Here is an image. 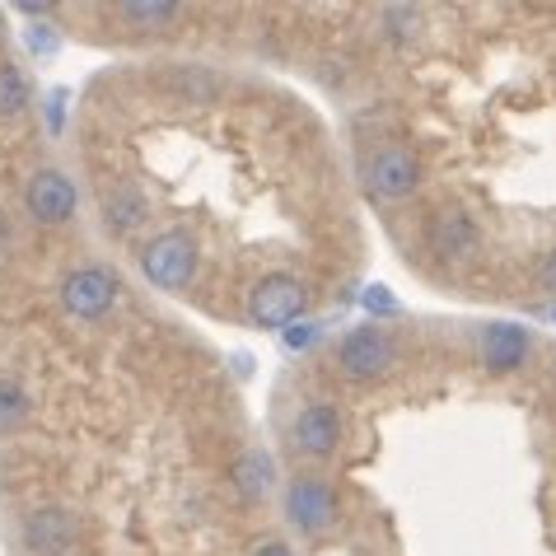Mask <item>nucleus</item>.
Masks as SVG:
<instances>
[{
    "instance_id": "obj_21",
    "label": "nucleus",
    "mask_w": 556,
    "mask_h": 556,
    "mask_svg": "<svg viewBox=\"0 0 556 556\" xmlns=\"http://www.w3.org/2000/svg\"><path fill=\"white\" fill-rule=\"evenodd\" d=\"M538 276H543V286H547V290H556V249L547 253L543 267H538Z\"/></svg>"
},
{
    "instance_id": "obj_2",
    "label": "nucleus",
    "mask_w": 556,
    "mask_h": 556,
    "mask_svg": "<svg viewBox=\"0 0 556 556\" xmlns=\"http://www.w3.org/2000/svg\"><path fill=\"white\" fill-rule=\"evenodd\" d=\"M308 304V290L300 276H286V271H271L262 276V281L249 290V318L257 323V328H290V323H300Z\"/></svg>"
},
{
    "instance_id": "obj_6",
    "label": "nucleus",
    "mask_w": 556,
    "mask_h": 556,
    "mask_svg": "<svg viewBox=\"0 0 556 556\" xmlns=\"http://www.w3.org/2000/svg\"><path fill=\"white\" fill-rule=\"evenodd\" d=\"M75 533H80V523H75L71 509H34V515H24L20 523V538H24V552L34 556H61L75 547Z\"/></svg>"
},
{
    "instance_id": "obj_18",
    "label": "nucleus",
    "mask_w": 556,
    "mask_h": 556,
    "mask_svg": "<svg viewBox=\"0 0 556 556\" xmlns=\"http://www.w3.org/2000/svg\"><path fill=\"white\" fill-rule=\"evenodd\" d=\"M24 42H28V52H42V56H48V52H56V34H52L48 24H34V28H24Z\"/></svg>"
},
{
    "instance_id": "obj_23",
    "label": "nucleus",
    "mask_w": 556,
    "mask_h": 556,
    "mask_svg": "<svg viewBox=\"0 0 556 556\" xmlns=\"http://www.w3.org/2000/svg\"><path fill=\"white\" fill-rule=\"evenodd\" d=\"M552 318H556V308H552Z\"/></svg>"
},
{
    "instance_id": "obj_17",
    "label": "nucleus",
    "mask_w": 556,
    "mask_h": 556,
    "mask_svg": "<svg viewBox=\"0 0 556 556\" xmlns=\"http://www.w3.org/2000/svg\"><path fill=\"white\" fill-rule=\"evenodd\" d=\"M318 323H290V328H286V346L290 351H308V346H314L318 342Z\"/></svg>"
},
{
    "instance_id": "obj_19",
    "label": "nucleus",
    "mask_w": 556,
    "mask_h": 556,
    "mask_svg": "<svg viewBox=\"0 0 556 556\" xmlns=\"http://www.w3.org/2000/svg\"><path fill=\"white\" fill-rule=\"evenodd\" d=\"M365 304L375 308V314H397V304H393L389 295H383V290H369V295H365Z\"/></svg>"
},
{
    "instance_id": "obj_7",
    "label": "nucleus",
    "mask_w": 556,
    "mask_h": 556,
    "mask_svg": "<svg viewBox=\"0 0 556 556\" xmlns=\"http://www.w3.org/2000/svg\"><path fill=\"white\" fill-rule=\"evenodd\" d=\"M365 182H369V192L383 197V202H397V197H412L416 192V182H421V164H416V154L407 150H379L375 160L365 164Z\"/></svg>"
},
{
    "instance_id": "obj_13",
    "label": "nucleus",
    "mask_w": 556,
    "mask_h": 556,
    "mask_svg": "<svg viewBox=\"0 0 556 556\" xmlns=\"http://www.w3.org/2000/svg\"><path fill=\"white\" fill-rule=\"evenodd\" d=\"M271 472H276L271 458L262 454V450H249V454L235 463V486H239L249 501H262V496L271 491Z\"/></svg>"
},
{
    "instance_id": "obj_8",
    "label": "nucleus",
    "mask_w": 556,
    "mask_h": 556,
    "mask_svg": "<svg viewBox=\"0 0 556 556\" xmlns=\"http://www.w3.org/2000/svg\"><path fill=\"white\" fill-rule=\"evenodd\" d=\"M426 243H430V253H440L444 262H472L477 249H482V235H477V225L468 215L440 211V215H430V225H426Z\"/></svg>"
},
{
    "instance_id": "obj_5",
    "label": "nucleus",
    "mask_w": 556,
    "mask_h": 556,
    "mask_svg": "<svg viewBox=\"0 0 556 556\" xmlns=\"http://www.w3.org/2000/svg\"><path fill=\"white\" fill-rule=\"evenodd\" d=\"M24 206L34 215L38 225H66L75 206H80V192H75V182L66 174H56V168H38L34 178H28L24 188Z\"/></svg>"
},
{
    "instance_id": "obj_4",
    "label": "nucleus",
    "mask_w": 556,
    "mask_h": 556,
    "mask_svg": "<svg viewBox=\"0 0 556 556\" xmlns=\"http://www.w3.org/2000/svg\"><path fill=\"white\" fill-rule=\"evenodd\" d=\"M122 295V281L108 267H75L66 281H61V304H66V314L75 318H103L108 308L117 304Z\"/></svg>"
},
{
    "instance_id": "obj_9",
    "label": "nucleus",
    "mask_w": 556,
    "mask_h": 556,
    "mask_svg": "<svg viewBox=\"0 0 556 556\" xmlns=\"http://www.w3.org/2000/svg\"><path fill=\"white\" fill-rule=\"evenodd\" d=\"M286 515L300 533H323L337 519V501L323 482L304 477V482H290V491H286Z\"/></svg>"
},
{
    "instance_id": "obj_14",
    "label": "nucleus",
    "mask_w": 556,
    "mask_h": 556,
    "mask_svg": "<svg viewBox=\"0 0 556 556\" xmlns=\"http://www.w3.org/2000/svg\"><path fill=\"white\" fill-rule=\"evenodd\" d=\"M28 407H34V397H28L24 383H20V379H10V375H0V435L24 421Z\"/></svg>"
},
{
    "instance_id": "obj_12",
    "label": "nucleus",
    "mask_w": 556,
    "mask_h": 556,
    "mask_svg": "<svg viewBox=\"0 0 556 556\" xmlns=\"http://www.w3.org/2000/svg\"><path fill=\"white\" fill-rule=\"evenodd\" d=\"M146 215H150V202L131 188V182L103 188V220H108V229H113V235H131V229L141 225Z\"/></svg>"
},
{
    "instance_id": "obj_16",
    "label": "nucleus",
    "mask_w": 556,
    "mask_h": 556,
    "mask_svg": "<svg viewBox=\"0 0 556 556\" xmlns=\"http://www.w3.org/2000/svg\"><path fill=\"white\" fill-rule=\"evenodd\" d=\"M122 20H131V24H141V28H164V24H174L182 5H168V0H154V5H117Z\"/></svg>"
},
{
    "instance_id": "obj_1",
    "label": "nucleus",
    "mask_w": 556,
    "mask_h": 556,
    "mask_svg": "<svg viewBox=\"0 0 556 556\" xmlns=\"http://www.w3.org/2000/svg\"><path fill=\"white\" fill-rule=\"evenodd\" d=\"M197 267H202V257H197V243L182 229H164L141 249V271L160 290H188L197 281Z\"/></svg>"
},
{
    "instance_id": "obj_22",
    "label": "nucleus",
    "mask_w": 556,
    "mask_h": 556,
    "mask_svg": "<svg viewBox=\"0 0 556 556\" xmlns=\"http://www.w3.org/2000/svg\"><path fill=\"white\" fill-rule=\"evenodd\" d=\"M253 556H290V547H281V543H262V547H253Z\"/></svg>"
},
{
    "instance_id": "obj_3",
    "label": "nucleus",
    "mask_w": 556,
    "mask_h": 556,
    "mask_svg": "<svg viewBox=\"0 0 556 556\" xmlns=\"http://www.w3.org/2000/svg\"><path fill=\"white\" fill-rule=\"evenodd\" d=\"M403 361V351L383 328H355L342 346H337V365L346 379H379Z\"/></svg>"
},
{
    "instance_id": "obj_10",
    "label": "nucleus",
    "mask_w": 556,
    "mask_h": 556,
    "mask_svg": "<svg viewBox=\"0 0 556 556\" xmlns=\"http://www.w3.org/2000/svg\"><path fill=\"white\" fill-rule=\"evenodd\" d=\"M337 440H342V416H337L332 407H323V403L304 407L295 421H290V444L308 458H328L337 450Z\"/></svg>"
},
{
    "instance_id": "obj_11",
    "label": "nucleus",
    "mask_w": 556,
    "mask_h": 556,
    "mask_svg": "<svg viewBox=\"0 0 556 556\" xmlns=\"http://www.w3.org/2000/svg\"><path fill=\"white\" fill-rule=\"evenodd\" d=\"M533 351V337L529 328H515V323H491L482 332V365H491L496 375H509V369H519L529 361Z\"/></svg>"
},
{
    "instance_id": "obj_20",
    "label": "nucleus",
    "mask_w": 556,
    "mask_h": 556,
    "mask_svg": "<svg viewBox=\"0 0 556 556\" xmlns=\"http://www.w3.org/2000/svg\"><path fill=\"white\" fill-rule=\"evenodd\" d=\"M61 108H66V94H61V89H56V94L48 99V122H52V131L61 127Z\"/></svg>"
},
{
    "instance_id": "obj_15",
    "label": "nucleus",
    "mask_w": 556,
    "mask_h": 556,
    "mask_svg": "<svg viewBox=\"0 0 556 556\" xmlns=\"http://www.w3.org/2000/svg\"><path fill=\"white\" fill-rule=\"evenodd\" d=\"M28 80L20 66H0V117H20L28 108Z\"/></svg>"
}]
</instances>
